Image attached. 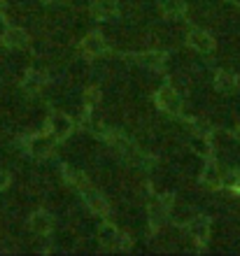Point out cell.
I'll return each mask as SVG.
<instances>
[{"instance_id": "obj_12", "label": "cell", "mask_w": 240, "mask_h": 256, "mask_svg": "<svg viewBox=\"0 0 240 256\" xmlns=\"http://www.w3.org/2000/svg\"><path fill=\"white\" fill-rule=\"evenodd\" d=\"M193 236H196V240H205L207 238V224L205 222H200L193 226Z\"/></svg>"}, {"instance_id": "obj_2", "label": "cell", "mask_w": 240, "mask_h": 256, "mask_svg": "<svg viewBox=\"0 0 240 256\" xmlns=\"http://www.w3.org/2000/svg\"><path fill=\"white\" fill-rule=\"evenodd\" d=\"M91 12H94L98 19H107V16H114V14H117V5H114V0H96V5L91 7Z\"/></svg>"}, {"instance_id": "obj_6", "label": "cell", "mask_w": 240, "mask_h": 256, "mask_svg": "<svg viewBox=\"0 0 240 256\" xmlns=\"http://www.w3.org/2000/svg\"><path fill=\"white\" fill-rule=\"evenodd\" d=\"M5 44H10V47H14V49H21L26 44V35L21 33V30H17V28H12V30H7V35H5Z\"/></svg>"}, {"instance_id": "obj_8", "label": "cell", "mask_w": 240, "mask_h": 256, "mask_svg": "<svg viewBox=\"0 0 240 256\" xmlns=\"http://www.w3.org/2000/svg\"><path fill=\"white\" fill-rule=\"evenodd\" d=\"M31 226H33L35 233H47V230H49V219H47V214H35L33 222H31Z\"/></svg>"}, {"instance_id": "obj_9", "label": "cell", "mask_w": 240, "mask_h": 256, "mask_svg": "<svg viewBox=\"0 0 240 256\" xmlns=\"http://www.w3.org/2000/svg\"><path fill=\"white\" fill-rule=\"evenodd\" d=\"M49 144H52V142H49L47 138H35L33 140V154L45 156L49 152Z\"/></svg>"}, {"instance_id": "obj_17", "label": "cell", "mask_w": 240, "mask_h": 256, "mask_svg": "<svg viewBox=\"0 0 240 256\" xmlns=\"http://www.w3.org/2000/svg\"><path fill=\"white\" fill-rule=\"evenodd\" d=\"M0 5H3V0H0Z\"/></svg>"}, {"instance_id": "obj_13", "label": "cell", "mask_w": 240, "mask_h": 256, "mask_svg": "<svg viewBox=\"0 0 240 256\" xmlns=\"http://www.w3.org/2000/svg\"><path fill=\"white\" fill-rule=\"evenodd\" d=\"M205 182H207V184H212V186H214L217 182H219V180H217V168H214V166H210V168L205 170Z\"/></svg>"}, {"instance_id": "obj_7", "label": "cell", "mask_w": 240, "mask_h": 256, "mask_svg": "<svg viewBox=\"0 0 240 256\" xmlns=\"http://www.w3.org/2000/svg\"><path fill=\"white\" fill-rule=\"evenodd\" d=\"M161 7H163V12H166L168 16H180L182 10H184L180 0H163V5Z\"/></svg>"}, {"instance_id": "obj_10", "label": "cell", "mask_w": 240, "mask_h": 256, "mask_svg": "<svg viewBox=\"0 0 240 256\" xmlns=\"http://www.w3.org/2000/svg\"><path fill=\"white\" fill-rule=\"evenodd\" d=\"M89 205H91V210L94 212H98V214H105V202H103V198L100 196H94V194H89Z\"/></svg>"}, {"instance_id": "obj_11", "label": "cell", "mask_w": 240, "mask_h": 256, "mask_svg": "<svg viewBox=\"0 0 240 256\" xmlns=\"http://www.w3.org/2000/svg\"><path fill=\"white\" fill-rule=\"evenodd\" d=\"M100 238H103V242H105V244H114V242H117V233H114L112 226H105V228H103V233H100Z\"/></svg>"}, {"instance_id": "obj_1", "label": "cell", "mask_w": 240, "mask_h": 256, "mask_svg": "<svg viewBox=\"0 0 240 256\" xmlns=\"http://www.w3.org/2000/svg\"><path fill=\"white\" fill-rule=\"evenodd\" d=\"M159 108L161 110H166V112H180L182 108V100H180V96H177V91H173V88H161L159 91Z\"/></svg>"}, {"instance_id": "obj_15", "label": "cell", "mask_w": 240, "mask_h": 256, "mask_svg": "<svg viewBox=\"0 0 240 256\" xmlns=\"http://www.w3.org/2000/svg\"><path fill=\"white\" fill-rule=\"evenodd\" d=\"M87 102H89V105L98 102V91H89V94H87Z\"/></svg>"}, {"instance_id": "obj_4", "label": "cell", "mask_w": 240, "mask_h": 256, "mask_svg": "<svg viewBox=\"0 0 240 256\" xmlns=\"http://www.w3.org/2000/svg\"><path fill=\"white\" fill-rule=\"evenodd\" d=\"M82 49H84V54H103L105 44L100 40V35H89L87 40L82 42Z\"/></svg>"}, {"instance_id": "obj_5", "label": "cell", "mask_w": 240, "mask_h": 256, "mask_svg": "<svg viewBox=\"0 0 240 256\" xmlns=\"http://www.w3.org/2000/svg\"><path fill=\"white\" fill-rule=\"evenodd\" d=\"M189 40H191V44L198 49V52H210V49H212V40H210L205 33H198V30H196V33L189 35Z\"/></svg>"}, {"instance_id": "obj_18", "label": "cell", "mask_w": 240, "mask_h": 256, "mask_svg": "<svg viewBox=\"0 0 240 256\" xmlns=\"http://www.w3.org/2000/svg\"><path fill=\"white\" fill-rule=\"evenodd\" d=\"M235 2H240V0H235Z\"/></svg>"}, {"instance_id": "obj_3", "label": "cell", "mask_w": 240, "mask_h": 256, "mask_svg": "<svg viewBox=\"0 0 240 256\" xmlns=\"http://www.w3.org/2000/svg\"><path fill=\"white\" fill-rule=\"evenodd\" d=\"M68 133H70V122H68V116L54 114L52 116V135L54 138H66Z\"/></svg>"}, {"instance_id": "obj_14", "label": "cell", "mask_w": 240, "mask_h": 256, "mask_svg": "<svg viewBox=\"0 0 240 256\" xmlns=\"http://www.w3.org/2000/svg\"><path fill=\"white\" fill-rule=\"evenodd\" d=\"M193 144H196V152H198V154H205L207 149H210V147H207V144H205V142H203V140H196V142H193Z\"/></svg>"}, {"instance_id": "obj_16", "label": "cell", "mask_w": 240, "mask_h": 256, "mask_svg": "<svg viewBox=\"0 0 240 256\" xmlns=\"http://www.w3.org/2000/svg\"><path fill=\"white\" fill-rule=\"evenodd\" d=\"M5 184H7V175H5V172H3V170H0V189H3Z\"/></svg>"}]
</instances>
